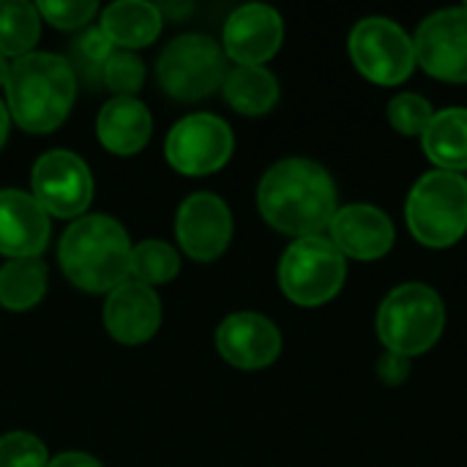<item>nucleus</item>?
I'll return each instance as SVG.
<instances>
[{
	"instance_id": "obj_30",
	"label": "nucleus",
	"mask_w": 467,
	"mask_h": 467,
	"mask_svg": "<svg viewBox=\"0 0 467 467\" xmlns=\"http://www.w3.org/2000/svg\"><path fill=\"white\" fill-rule=\"evenodd\" d=\"M378 380L386 386H402L410 378V358L394 356V353H383L378 358Z\"/></svg>"
},
{
	"instance_id": "obj_32",
	"label": "nucleus",
	"mask_w": 467,
	"mask_h": 467,
	"mask_svg": "<svg viewBox=\"0 0 467 467\" xmlns=\"http://www.w3.org/2000/svg\"><path fill=\"white\" fill-rule=\"evenodd\" d=\"M5 137H8V107L0 101V148L5 142Z\"/></svg>"
},
{
	"instance_id": "obj_34",
	"label": "nucleus",
	"mask_w": 467,
	"mask_h": 467,
	"mask_svg": "<svg viewBox=\"0 0 467 467\" xmlns=\"http://www.w3.org/2000/svg\"><path fill=\"white\" fill-rule=\"evenodd\" d=\"M465 181H467V172H465Z\"/></svg>"
},
{
	"instance_id": "obj_13",
	"label": "nucleus",
	"mask_w": 467,
	"mask_h": 467,
	"mask_svg": "<svg viewBox=\"0 0 467 467\" xmlns=\"http://www.w3.org/2000/svg\"><path fill=\"white\" fill-rule=\"evenodd\" d=\"M175 233L183 252L192 260H216L233 238V213L227 202L211 192H197L186 197L178 208Z\"/></svg>"
},
{
	"instance_id": "obj_18",
	"label": "nucleus",
	"mask_w": 467,
	"mask_h": 467,
	"mask_svg": "<svg viewBox=\"0 0 467 467\" xmlns=\"http://www.w3.org/2000/svg\"><path fill=\"white\" fill-rule=\"evenodd\" d=\"M96 131L101 145L118 156L140 153L153 131V118L148 107L134 96H115L109 99L96 120Z\"/></svg>"
},
{
	"instance_id": "obj_7",
	"label": "nucleus",
	"mask_w": 467,
	"mask_h": 467,
	"mask_svg": "<svg viewBox=\"0 0 467 467\" xmlns=\"http://www.w3.org/2000/svg\"><path fill=\"white\" fill-rule=\"evenodd\" d=\"M348 52L356 71L380 88H397L419 68L413 36L389 16H364L348 36Z\"/></svg>"
},
{
	"instance_id": "obj_12",
	"label": "nucleus",
	"mask_w": 467,
	"mask_h": 467,
	"mask_svg": "<svg viewBox=\"0 0 467 467\" xmlns=\"http://www.w3.org/2000/svg\"><path fill=\"white\" fill-rule=\"evenodd\" d=\"M326 233L345 260H358V263L383 260L397 241V227L391 216L369 202L339 205Z\"/></svg>"
},
{
	"instance_id": "obj_23",
	"label": "nucleus",
	"mask_w": 467,
	"mask_h": 467,
	"mask_svg": "<svg viewBox=\"0 0 467 467\" xmlns=\"http://www.w3.org/2000/svg\"><path fill=\"white\" fill-rule=\"evenodd\" d=\"M41 36V14L27 0H0V55H30Z\"/></svg>"
},
{
	"instance_id": "obj_5",
	"label": "nucleus",
	"mask_w": 467,
	"mask_h": 467,
	"mask_svg": "<svg viewBox=\"0 0 467 467\" xmlns=\"http://www.w3.org/2000/svg\"><path fill=\"white\" fill-rule=\"evenodd\" d=\"M405 224L416 244L449 249L467 233V181L460 172L430 170L408 192Z\"/></svg>"
},
{
	"instance_id": "obj_21",
	"label": "nucleus",
	"mask_w": 467,
	"mask_h": 467,
	"mask_svg": "<svg viewBox=\"0 0 467 467\" xmlns=\"http://www.w3.org/2000/svg\"><path fill=\"white\" fill-rule=\"evenodd\" d=\"M227 104L241 115H265L279 101V82L265 66H235L222 82Z\"/></svg>"
},
{
	"instance_id": "obj_4",
	"label": "nucleus",
	"mask_w": 467,
	"mask_h": 467,
	"mask_svg": "<svg viewBox=\"0 0 467 467\" xmlns=\"http://www.w3.org/2000/svg\"><path fill=\"white\" fill-rule=\"evenodd\" d=\"M446 328V304L441 293L424 282L397 285L378 306L375 334L386 353L419 358L430 353Z\"/></svg>"
},
{
	"instance_id": "obj_2",
	"label": "nucleus",
	"mask_w": 467,
	"mask_h": 467,
	"mask_svg": "<svg viewBox=\"0 0 467 467\" xmlns=\"http://www.w3.org/2000/svg\"><path fill=\"white\" fill-rule=\"evenodd\" d=\"M77 77L66 57L30 52L11 63L5 79L8 115L30 134L55 131L71 112Z\"/></svg>"
},
{
	"instance_id": "obj_22",
	"label": "nucleus",
	"mask_w": 467,
	"mask_h": 467,
	"mask_svg": "<svg viewBox=\"0 0 467 467\" xmlns=\"http://www.w3.org/2000/svg\"><path fill=\"white\" fill-rule=\"evenodd\" d=\"M47 293V265L38 257H16L0 268V306L33 309Z\"/></svg>"
},
{
	"instance_id": "obj_26",
	"label": "nucleus",
	"mask_w": 467,
	"mask_h": 467,
	"mask_svg": "<svg viewBox=\"0 0 467 467\" xmlns=\"http://www.w3.org/2000/svg\"><path fill=\"white\" fill-rule=\"evenodd\" d=\"M101 79L118 96H134L142 88V82H145V66H142V60L134 52L115 49L109 55V60L104 63Z\"/></svg>"
},
{
	"instance_id": "obj_3",
	"label": "nucleus",
	"mask_w": 467,
	"mask_h": 467,
	"mask_svg": "<svg viewBox=\"0 0 467 467\" xmlns=\"http://www.w3.org/2000/svg\"><path fill=\"white\" fill-rule=\"evenodd\" d=\"M57 260L68 282L79 290L112 293L129 279L131 241L112 216H82L66 227Z\"/></svg>"
},
{
	"instance_id": "obj_29",
	"label": "nucleus",
	"mask_w": 467,
	"mask_h": 467,
	"mask_svg": "<svg viewBox=\"0 0 467 467\" xmlns=\"http://www.w3.org/2000/svg\"><path fill=\"white\" fill-rule=\"evenodd\" d=\"M38 14L52 22L55 27L60 30H74V27H82L93 19V14L99 11L96 0H66V3H55V0H41L38 5Z\"/></svg>"
},
{
	"instance_id": "obj_10",
	"label": "nucleus",
	"mask_w": 467,
	"mask_h": 467,
	"mask_svg": "<svg viewBox=\"0 0 467 467\" xmlns=\"http://www.w3.org/2000/svg\"><path fill=\"white\" fill-rule=\"evenodd\" d=\"M416 63L441 82H467V3L441 8L413 33Z\"/></svg>"
},
{
	"instance_id": "obj_27",
	"label": "nucleus",
	"mask_w": 467,
	"mask_h": 467,
	"mask_svg": "<svg viewBox=\"0 0 467 467\" xmlns=\"http://www.w3.org/2000/svg\"><path fill=\"white\" fill-rule=\"evenodd\" d=\"M47 446L30 432H8L0 438V467H47Z\"/></svg>"
},
{
	"instance_id": "obj_1",
	"label": "nucleus",
	"mask_w": 467,
	"mask_h": 467,
	"mask_svg": "<svg viewBox=\"0 0 467 467\" xmlns=\"http://www.w3.org/2000/svg\"><path fill=\"white\" fill-rule=\"evenodd\" d=\"M263 219L293 238L323 235L339 211V192L331 172L304 156L276 161L257 186Z\"/></svg>"
},
{
	"instance_id": "obj_15",
	"label": "nucleus",
	"mask_w": 467,
	"mask_h": 467,
	"mask_svg": "<svg viewBox=\"0 0 467 467\" xmlns=\"http://www.w3.org/2000/svg\"><path fill=\"white\" fill-rule=\"evenodd\" d=\"M216 350L238 369H265L282 353V334L257 312H235L216 328Z\"/></svg>"
},
{
	"instance_id": "obj_28",
	"label": "nucleus",
	"mask_w": 467,
	"mask_h": 467,
	"mask_svg": "<svg viewBox=\"0 0 467 467\" xmlns=\"http://www.w3.org/2000/svg\"><path fill=\"white\" fill-rule=\"evenodd\" d=\"M115 52L112 41L101 33V27H88L77 41H74V57L77 66L88 74V77H101L104 63L109 60V55Z\"/></svg>"
},
{
	"instance_id": "obj_8",
	"label": "nucleus",
	"mask_w": 467,
	"mask_h": 467,
	"mask_svg": "<svg viewBox=\"0 0 467 467\" xmlns=\"http://www.w3.org/2000/svg\"><path fill=\"white\" fill-rule=\"evenodd\" d=\"M227 55L202 33H186L167 44L159 57V85L167 96L181 101H197L222 88L227 77Z\"/></svg>"
},
{
	"instance_id": "obj_9",
	"label": "nucleus",
	"mask_w": 467,
	"mask_h": 467,
	"mask_svg": "<svg viewBox=\"0 0 467 467\" xmlns=\"http://www.w3.org/2000/svg\"><path fill=\"white\" fill-rule=\"evenodd\" d=\"M233 129L211 112H194L178 120L164 142L167 161L183 175H208L233 156Z\"/></svg>"
},
{
	"instance_id": "obj_33",
	"label": "nucleus",
	"mask_w": 467,
	"mask_h": 467,
	"mask_svg": "<svg viewBox=\"0 0 467 467\" xmlns=\"http://www.w3.org/2000/svg\"><path fill=\"white\" fill-rule=\"evenodd\" d=\"M8 68H11V63H5V55H0V85H5V79H8Z\"/></svg>"
},
{
	"instance_id": "obj_11",
	"label": "nucleus",
	"mask_w": 467,
	"mask_h": 467,
	"mask_svg": "<svg viewBox=\"0 0 467 467\" xmlns=\"http://www.w3.org/2000/svg\"><path fill=\"white\" fill-rule=\"evenodd\" d=\"M36 202L60 219L82 216L93 200V178L88 164L71 150H49L33 164Z\"/></svg>"
},
{
	"instance_id": "obj_16",
	"label": "nucleus",
	"mask_w": 467,
	"mask_h": 467,
	"mask_svg": "<svg viewBox=\"0 0 467 467\" xmlns=\"http://www.w3.org/2000/svg\"><path fill=\"white\" fill-rule=\"evenodd\" d=\"M161 323V301L153 287L126 279L118 285L104 304V328L123 345L148 342Z\"/></svg>"
},
{
	"instance_id": "obj_17",
	"label": "nucleus",
	"mask_w": 467,
	"mask_h": 467,
	"mask_svg": "<svg viewBox=\"0 0 467 467\" xmlns=\"http://www.w3.org/2000/svg\"><path fill=\"white\" fill-rule=\"evenodd\" d=\"M49 241V213L33 194L0 189V254L38 257Z\"/></svg>"
},
{
	"instance_id": "obj_6",
	"label": "nucleus",
	"mask_w": 467,
	"mask_h": 467,
	"mask_svg": "<svg viewBox=\"0 0 467 467\" xmlns=\"http://www.w3.org/2000/svg\"><path fill=\"white\" fill-rule=\"evenodd\" d=\"M348 279V260L328 235L296 238L279 260L282 293L304 309L323 306L339 296Z\"/></svg>"
},
{
	"instance_id": "obj_24",
	"label": "nucleus",
	"mask_w": 467,
	"mask_h": 467,
	"mask_svg": "<svg viewBox=\"0 0 467 467\" xmlns=\"http://www.w3.org/2000/svg\"><path fill=\"white\" fill-rule=\"evenodd\" d=\"M181 268V260L175 254V249L164 241H140L131 249V263H129V274L134 276V282L142 285H164L170 282Z\"/></svg>"
},
{
	"instance_id": "obj_20",
	"label": "nucleus",
	"mask_w": 467,
	"mask_h": 467,
	"mask_svg": "<svg viewBox=\"0 0 467 467\" xmlns=\"http://www.w3.org/2000/svg\"><path fill=\"white\" fill-rule=\"evenodd\" d=\"M161 30V8L145 0H120L104 8L101 33L126 52L148 47Z\"/></svg>"
},
{
	"instance_id": "obj_25",
	"label": "nucleus",
	"mask_w": 467,
	"mask_h": 467,
	"mask_svg": "<svg viewBox=\"0 0 467 467\" xmlns=\"http://www.w3.org/2000/svg\"><path fill=\"white\" fill-rule=\"evenodd\" d=\"M386 112H389V123H391V129L397 134H402V137H419L421 140V134L427 131L432 115H435V107L430 104L427 96L405 90V93H397L389 101Z\"/></svg>"
},
{
	"instance_id": "obj_19",
	"label": "nucleus",
	"mask_w": 467,
	"mask_h": 467,
	"mask_svg": "<svg viewBox=\"0 0 467 467\" xmlns=\"http://www.w3.org/2000/svg\"><path fill=\"white\" fill-rule=\"evenodd\" d=\"M421 148L435 170L467 172V107L435 109L427 131L421 134Z\"/></svg>"
},
{
	"instance_id": "obj_14",
	"label": "nucleus",
	"mask_w": 467,
	"mask_h": 467,
	"mask_svg": "<svg viewBox=\"0 0 467 467\" xmlns=\"http://www.w3.org/2000/svg\"><path fill=\"white\" fill-rule=\"evenodd\" d=\"M222 41L224 55L238 66H263L279 52L285 41L282 14L265 3H246L235 8L224 22Z\"/></svg>"
},
{
	"instance_id": "obj_31",
	"label": "nucleus",
	"mask_w": 467,
	"mask_h": 467,
	"mask_svg": "<svg viewBox=\"0 0 467 467\" xmlns=\"http://www.w3.org/2000/svg\"><path fill=\"white\" fill-rule=\"evenodd\" d=\"M47 467H101L99 460H93L90 454H82V451H68V454H60L55 460H49Z\"/></svg>"
}]
</instances>
